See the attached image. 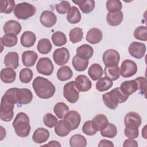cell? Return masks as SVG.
<instances>
[{
	"mask_svg": "<svg viewBox=\"0 0 147 147\" xmlns=\"http://www.w3.org/2000/svg\"><path fill=\"white\" fill-rule=\"evenodd\" d=\"M125 135L130 138H136L139 136V130L138 129H130L125 127L124 130Z\"/></svg>",
	"mask_w": 147,
	"mask_h": 147,
	"instance_id": "cell-51",
	"label": "cell"
},
{
	"mask_svg": "<svg viewBox=\"0 0 147 147\" xmlns=\"http://www.w3.org/2000/svg\"><path fill=\"white\" fill-rule=\"evenodd\" d=\"M64 119H65L67 123L69 125L71 130L76 129L80 123L81 117L77 111H69L65 115Z\"/></svg>",
	"mask_w": 147,
	"mask_h": 147,
	"instance_id": "cell-16",
	"label": "cell"
},
{
	"mask_svg": "<svg viewBox=\"0 0 147 147\" xmlns=\"http://www.w3.org/2000/svg\"><path fill=\"white\" fill-rule=\"evenodd\" d=\"M72 2L78 5L84 14H88L92 11L95 5V2L94 0H78L72 1Z\"/></svg>",
	"mask_w": 147,
	"mask_h": 147,
	"instance_id": "cell-27",
	"label": "cell"
},
{
	"mask_svg": "<svg viewBox=\"0 0 147 147\" xmlns=\"http://www.w3.org/2000/svg\"><path fill=\"white\" fill-rule=\"evenodd\" d=\"M82 131L83 133L88 136H93L97 132V131L94 128L91 121H87L84 123L82 127Z\"/></svg>",
	"mask_w": 147,
	"mask_h": 147,
	"instance_id": "cell-49",
	"label": "cell"
},
{
	"mask_svg": "<svg viewBox=\"0 0 147 147\" xmlns=\"http://www.w3.org/2000/svg\"><path fill=\"white\" fill-rule=\"evenodd\" d=\"M14 105L2 96L1 102V119L5 122L11 121L14 115Z\"/></svg>",
	"mask_w": 147,
	"mask_h": 147,
	"instance_id": "cell-6",
	"label": "cell"
},
{
	"mask_svg": "<svg viewBox=\"0 0 147 147\" xmlns=\"http://www.w3.org/2000/svg\"><path fill=\"white\" fill-rule=\"evenodd\" d=\"M15 1L13 0H1L0 1V12L9 14L14 10Z\"/></svg>",
	"mask_w": 147,
	"mask_h": 147,
	"instance_id": "cell-43",
	"label": "cell"
},
{
	"mask_svg": "<svg viewBox=\"0 0 147 147\" xmlns=\"http://www.w3.org/2000/svg\"><path fill=\"white\" fill-rule=\"evenodd\" d=\"M103 37L102 31L96 28L90 29L86 35V40L91 44H96L101 41Z\"/></svg>",
	"mask_w": 147,
	"mask_h": 147,
	"instance_id": "cell-17",
	"label": "cell"
},
{
	"mask_svg": "<svg viewBox=\"0 0 147 147\" xmlns=\"http://www.w3.org/2000/svg\"><path fill=\"white\" fill-rule=\"evenodd\" d=\"M38 55L36 52L33 51H26L22 54V61L23 65L30 67L35 64L36 60H37Z\"/></svg>",
	"mask_w": 147,
	"mask_h": 147,
	"instance_id": "cell-19",
	"label": "cell"
},
{
	"mask_svg": "<svg viewBox=\"0 0 147 147\" xmlns=\"http://www.w3.org/2000/svg\"><path fill=\"white\" fill-rule=\"evenodd\" d=\"M1 41L6 47H13L17 43V37L13 33H6L2 37Z\"/></svg>",
	"mask_w": 147,
	"mask_h": 147,
	"instance_id": "cell-40",
	"label": "cell"
},
{
	"mask_svg": "<svg viewBox=\"0 0 147 147\" xmlns=\"http://www.w3.org/2000/svg\"><path fill=\"white\" fill-rule=\"evenodd\" d=\"M123 18V13L121 11H119L113 13H108L106 17V20L109 25L111 26H116L121 24Z\"/></svg>",
	"mask_w": 147,
	"mask_h": 147,
	"instance_id": "cell-29",
	"label": "cell"
},
{
	"mask_svg": "<svg viewBox=\"0 0 147 147\" xmlns=\"http://www.w3.org/2000/svg\"><path fill=\"white\" fill-rule=\"evenodd\" d=\"M123 147H137L138 146V143L137 142L134 140L133 138H129L128 139H126L123 144Z\"/></svg>",
	"mask_w": 147,
	"mask_h": 147,
	"instance_id": "cell-52",
	"label": "cell"
},
{
	"mask_svg": "<svg viewBox=\"0 0 147 147\" xmlns=\"http://www.w3.org/2000/svg\"><path fill=\"white\" fill-rule=\"evenodd\" d=\"M44 146H57V147H60L61 145L60 144V143L57 141H49L47 144L44 145Z\"/></svg>",
	"mask_w": 147,
	"mask_h": 147,
	"instance_id": "cell-54",
	"label": "cell"
},
{
	"mask_svg": "<svg viewBox=\"0 0 147 147\" xmlns=\"http://www.w3.org/2000/svg\"><path fill=\"white\" fill-rule=\"evenodd\" d=\"M69 145L71 147H85L87 145V140L81 134H75L69 140Z\"/></svg>",
	"mask_w": 147,
	"mask_h": 147,
	"instance_id": "cell-37",
	"label": "cell"
},
{
	"mask_svg": "<svg viewBox=\"0 0 147 147\" xmlns=\"http://www.w3.org/2000/svg\"><path fill=\"white\" fill-rule=\"evenodd\" d=\"M91 122L94 128L97 131L103 129L109 123V120L107 117L102 114L95 115Z\"/></svg>",
	"mask_w": 147,
	"mask_h": 147,
	"instance_id": "cell-28",
	"label": "cell"
},
{
	"mask_svg": "<svg viewBox=\"0 0 147 147\" xmlns=\"http://www.w3.org/2000/svg\"><path fill=\"white\" fill-rule=\"evenodd\" d=\"M103 146L113 147L114 144L111 141H109L107 140H102L100 141V142L98 144V147H103Z\"/></svg>",
	"mask_w": 147,
	"mask_h": 147,
	"instance_id": "cell-53",
	"label": "cell"
},
{
	"mask_svg": "<svg viewBox=\"0 0 147 147\" xmlns=\"http://www.w3.org/2000/svg\"><path fill=\"white\" fill-rule=\"evenodd\" d=\"M53 111L59 119H63L69 111V107L64 102H58L54 106Z\"/></svg>",
	"mask_w": 147,
	"mask_h": 147,
	"instance_id": "cell-38",
	"label": "cell"
},
{
	"mask_svg": "<svg viewBox=\"0 0 147 147\" xmlns=\"http://www.w3.org/2000/svg\"><path fill=\"white\" fill-rule=\"evenodd\" d=\"M129 52L130 55L137 59H140L144 57L146 52L145 45L140 42H133L129 47Z\"/></svg>",
	"mask_w": 147,
	"mask_h": 147,
	"instance_id": "cell-12",
	"label": "cell"
},
{
	"mask_svg": "<svg viewBox=\"0 0 147 147\" xmlns=\"http://www.w3.org/2000/svg\"><path fill=\"white\" fill-rule=\"evenodd\" d=\"M81 17V14L78 8L75 6H72L67 12V20L70 24H75L79 22Z\"/></svg>",
	"mask_w": 147,
	"mask_h": 147,
	"instance_id": "cell-31",
	"label": "cell"
},
{
	"mask_svg": "<svg viewBox=\"0 0 147 147\" xmlns=\"http://www.w3.org/2000/svg\"><path fill=\"white\" fill-rule=\"evenodd\" d=\"M100 132L103 137L113 138L116 136L117 134V129L114 124L109 123L103 129L100 130Z\"/></svg>",
	"mask_w": 147,
	"mask_h": 147,
	"instance_id": "cell-39",
	"label": "cell"
},
{
	"mask_svg": "<svg viewBox=\"0 0 147 147\" xmlns=\"http://www.w3.org/2000/svg\"><path fill=\"white\" fill-rule=\"evenodd\" d=\"M40 21L46 28H51L54 26L57 21L56 16L51 10H44L40 17Z\"/></svg>",
	"mask_w": 147,
	"mask_h": 147,
	"instance_id": "cell-14",
	"label": "cell"
},
{
	"mask_svg": "<svg viewBox=\"0 0 147 147\" xmlns=\"http://www.w3.org/2000/svg\"><path fill=\"white\" fill-rule=\"evenodd\" d=\"M113 84L112 80L109 78L105 76L99 79L95 84V87L98 91L103 92L109 90L113 86Z\"/></svg>",
	"mask_w": 147,
	"mask_h": 147,
	"instance_id": "cell-34",
	"label": "cell"
},
{
	"mask_svg": "<svg viewBox=\"0 0 147 147\" xmlns=\"http://www.w3.org/2000/svg\"><path fill=\"white\" fill-rule=\"evenodd\" d=\"M43 122L45 125L48 127L52 128L56 126L57 123V118L51 113H47L44 115L43 117Z\"/></svg>",
	"mask_w": 147,
	"mask_h": 147,
	"instance_id": "cell-47",
	"label": "cell"
},
{
	"mask_svg": "<svg viewBox=\"0 0 147 147\" xmlns=\"http://www.w3.org/2000/svg\"><path fill=\"white\" fill-rule=\"evenodd\" d=\"M119 88L124 94L129 96L138 90V85L135 80H127L122 82Z\"/></svg>",
	"mask_w": 147,
	"mask_h": 147,
	"instance_id": "cell-21",
	"label": "cell"
},
{
	"mask_svg": "<svg viewBox=\"0 0 147 147\" xmlns=\"http://www.w3.org/2000/svg\"><path fill=\"white\" fill-rule=\"evenodd\" d=\"M122 5L119 0H108L106 2V9L109 13H113L121 11Z\"/></svg>",
	"mask_w": 147,
	"mask_h": 147,
	"instance_id": "cell-44",
	"label": "cell"
},
{
	"mask_svg": "<svg viewBox=\"0 0 147 147\" xmlns=\"http://www.w3.org/2000/svg\"><path fill=\"white\" fill-rule=\"evenodd\" d=\"M29 118L28 115L24 113H18L13 122V127L16 134L20 137H26L30 131Z\"/></svg>",
	"mask_w": 147,
	"mask_h": 147,
	"instance_id": "cell-3",
	"label": "cell"
},
{
	"mask_svg": "<svg viewBox=\"0 0 147 147\" xmlns=\"http://www.w3.org/2000/svg\"><path fill=\"white\" fill-rule=\"evenodd\" d=\"M137 71V64L133 60L126 59L121 64L120 74L123 78H130L134 75Z\"/></svg>",
	"mask_w": 147,
	"mask_h": 147,
	"instance_id": "cell-8",
	"label": "cell"
},
{
	"mask_svg": "<svg viewBox=\"0 0 147 147\" xmlns=\"http://www.w3.org/2000/svg\"><path fill=\"white\" fill-rule=\"evenodd\" d=\"M36 11L35 6L28 2H21L15 6L14 14L19 20H27L34 15Z\"/></svg>",
	"mask_w": 147,
	"mask_h": 147,
	"instance_id": "cell-4",
	"label": "cell"
},
{
	"mask_svg": "<svg viewBox=\"0 0 147 147\" xmlns=\"http://www.w3.org/2000/svg\"><path fill=\"white\" fill-rule=\"evenodd\" d=\"M73 75V72L70 67L67 65L59 68L57 72V78L60 81H66L70 79Z\"/></svg>",
	"mask_w": 147,
	"mask_h": 147,
	"instance_id": "cell-35",
	"label": "cell"
},
{
	"mask_svg": "<svg viewBox=\"0 0 147 147\" xmlns=\"http://www.w3.org/2000/svg\"><path fill=\"white\" fill-rule=\"evenodd\" d=\"M33 74L32 71L28 68H22L19 74L20 80L23 83H28L32 79Z\"/></svg>",
	"mask_w": 147,
	"mask_h": 147,
	"instance_id": "cell-45",
	"label": "cell"
},
{
	"mask_svg": "<svg viewBox=\"0 0 147 147\" xmlns=\"http://www.w3.org/2000/svg\"><path fill=\"white\" fill-rule=\"evenodd\" d=\"M16 99L18 107L22 105H27L32 100L33 94L31 91L28 88H17Z\"/></svg>",
	"mask_w": 147,
	"mask_h": 147,
	"instance_id": "cell-13",
	"label": "cell"
},
{
	"mask_svg": "<svg viewBox=\"0 0 147 147\" xmlns=\"http://www.w3.org/2000/svg\"><path fill=\"white\" fill-rule=\"evenodd\" d=\"M94 49L88 44H83L76 49V55L85 60L90 59L93 55Z\"/></svg>",
	"mask_w": 147,
	"mask_h": 147,
	"instance_id": "cell-26",
	"label": "cell"
},
{
	"mask_svg": "<svg viewBox=\"0 0 147 147\" xmlns=\"http://www.w3.org/2000/svg\"><path fill=\"white\" fill-rule=\"evenodd\" d=\"M4 64L7 67L16 69L19 66V56L16 52H9L4 58Z\"/></svg>",
	"mask_w": 147,
	"mask_h": 147,
	"instance_id": "cell-20",
	"label": "cell"
},
{
	"mask_svg": "<svg viewBox=\"0 0 147 147\" xmlns=\"http://www.w3.org/2000/svg\"><path fill=\"white\" fill-rule=\"evenodd\" d=\"M53 44L56 47H61L65 45L67 42V37L65 34L60 31L55 32L51 37Z\"/></svg>",
	"mask_w": 147,
	"mask_h": 147,
	"instance_id": "cell-41",
	"label": "cell"
},
{
	"mask_svg": "<svg viewBox=\"0 0 147 147\" xmlns=\"http://www.w3.org/2000/svg\"><path fill=\"white\" fill-rule=\"evenodd\" d=\"M16 78V72L13 68L7 67L3 68L1 71V79L6 84L14 82Z\"/></svg>",
	"mask_w": 147,
	"mask_h": 147,
	"instance_id": "cell-25",
	"label": "cell"
},
{
	"mask_svg": "<svg viewBox=\"0 0 147 147\" xmlns=\"http://www.w3.org/2000/svg\"><path fill=\"white\" fill-rule=\"evenodd\" d=\"M102 59L105 67L117 66L120 60V55L116 50L110 49L104 52Z\"/></svg>",
	"mask_w": 147,
	"mask_h": 147,
	"instance_id": "cell-9",
	"label": "cell"
},
{
	"mask_svg": "<svg viewBox=\"0 0 147 147\" xmlns=\"http://www.w3.org/2000/svg\"><path fill=\"white\" fill-rule=\"evenodd\" d=\"M52 45L50 40L45 38L40 39L37 45V51L43 55L49 53L52 50Z\"/></svg>",
	"mask_w": 147,
	"mask_h": 147,
	"instance_id": "cell-33",
	"label": "cell"
},
{
	"mask_svg": "<svg viewBox=\"0 0 147 147\" xmlns=\"http://www.w3.org/2000/svg\"><path fill=\"white\" fill-rule=\"evenodd\" d=\"M75 86L79 91L86 92L92 87V83L90 79L84 75H79L75 78Z\"/></svg>",
	"mask_w": 147,
	"mask_h": 147,
	"instance_id": "cell-15",
	"label": "cell"
},
{
	"mask_svg": "<svg viewBox=\"0 0 147 147\" xmlns=\"http://www.w3.org/2000/svg\"><path fill=\"white\" fill-rule=\"evenodd\" d=\"M135 80L137 83L138 85V90H140L142 94H144L145 96L146 94V79L145 77L139 76L137 77Z\"/></svg>",
	"mask_w": 147,
	"mask_h": 147,
	"instance_id": "cell-50",
	"label": "cell"
},
{
	"mask_svg": "<svg viewBox=\"0 0 147 147\" xmlns=\"http://www.w3.org/2000/svg\"><path fill=\"white\" fill-rule=\"evenodd\" d=\"M53 59L57 65H63L67 63L69 60V51L65 47L57 48L53 52Z\"/></svg>",
	"mask_w": 147,
	"mask_h": 147,
	"instance_id": "cell-11",
	"label": "cell"
},
{
	"mask_svg": "<svg viewBox=\"0 0 147 147\" xmlns=\"http://www.w3.org/2000/svg\"><path fill=\"white\" fill-rule=\"evenodd\" d=\"M104 73L105 76L114 81L118 79L121 75L120 68L118 65L114 67H105Z\"/></svg>",
	"mask_w": 147,
	"mask_h": 147,
	"instance_id": "cell-36",
	"label": "cell"
},
{
	"mask_svg": "<svg viewBox=\"0 0 147 147\" xmlns=\"http://www.w3.org/2000/svg\"><path fill=\"white\" fill-rule=\"evenodd\" d=\"M32 87L37 96L45 99L53 96L56 90L54 84L51 82L41 76H37L34 79Z\"/></svg>",
	"mask_w": 147,
	"mask_h": 147,
	"instance_id": "cell-1",
	"label": "cell"
},
{
	"mask_svg": "<svg viewBox=\"0 0 147 147\" xmlns=\"http://www.w3.org/2000/svg\"><path fill=\"white\" fill-rule=\"evenodd\" d=\"M55 133L60 137L67 136L71 131L69 125L65 120H60L55 127Z\"/></svg>",
	"mask_w": 147,
	"mask_h": 147,
	"instance_id": "cell-23",
	"label": "cell"
},
{
	"mask_svg": "<svg viewBox=\"0 0 147 147\" xmlns=\"http://www.w3.org/2000/svg\"><path fill=\"white\" fill-rule=\"evenodd\" d=\"M142 123L141 116L137 113L130 111L127 113L124 118V123L127 128L138 129Z\"/></svg>",
	"mask_w": 147,
	"mask_h": 147,
	"instance_id": "cell-10",
	"label": "cell"
},
{
	"mask_svg": "<svg viewBox=\"0 0 147 147\" xmlns=\"http://www.w3.org/2000/svg\"><path fill=\"white\" fill-rule=\"evenodd\" d=\"M63 96L70 103H76L79 98V92L76 88L75 81L67 83L63 87Z\"/></svg>",
	"mask_w": 147,
	"mask_h": 147,
	"instance_id": "cell-5",
	"label": "cell"
},
{
	"mask_svg": "<svg viewBox=\"0 0 147 147\" xmlns=\"http://www.w3.org/2000/svg\"><path fill=\"white\" fill-rule=\"evenodd\" d=\"M103 74V71L102 67L98 63L92 64L88 70V75L94 81H96L101 78Z\"/></svg>",
	"mask_w": 147,
	"mask_h": 147,
	"instance_id": "cell-30",
	"label": "cell"
},
{
	"mask_svg": "<svg viewBox=\"0 0 147 147\" xmlns=\"http://www.w3.org/2000/svg\"><path fill=\"white\" fill-rule=\"evenodd\" d=\"M3 32L6 33H13L17 35L21 30V24L15 20H9L6 22L3 28Z\"/></svg>",
	"mask_w": 147,
	"mask_h": 147,
	"instance_id": "cell-22",
	"label": "cell"
},
{
	"mask_svg": "<svg viewBox=\"0 0 147 147\" xmlns=\"http://www.w3.org/2000/svg\"><path fill=\"white\" fill-rule=\"evenodd\" d=\"M69 40L72 44H76L80 41L83 38V32L80 28H75L71 29L69 33Z\"/></svg>",
	"mask_w": 147,
	"mask_h": 147,
	"instance_id": "cell-42",
	"label": "cell"
},
{
	"mask_svg": "<svg viewBox=\"0 0 147 147\" xmlns=\"http://www.w3.org/2000/svg\"><path fill=\"white\" fill-rule=\"evenodd\" d=\"M54 69L53 64L48 57H41L37 63L36 69L39 74L44 75H51Z\"/></svg>",
	"mask_w": 147,
	"mask_h": 147,
	"instance_id": "cell-7",
	"label": "cell"
},
{
	"mask_svg": "<svg viewBox=\"0 0 147 147\" xmlns=\"http://www.w3.org/2000/svg\"><path fill=\"white\" fill-rule=\"evenodd\" d=\"M49 137V131L44 127H39L34 131L32 136V140L35 143L42 144L46 142L48 140Z\"/></svg>",
	"mask_w": 147,
	"mask_h": 147,
	"instance_id": "cell-18",
	"label": "cell"
},
{
	"mask_svg": "<svg viewBox=\"0 0 147 147\" xmlns=\"http://www.w3.org/2000/svg\"><path fill=\"white\" fill-rule=\"evenodd\" d=\"M36 40V34L29 30L24 32L21 36L20 41L21 45L26 48L32 47Z\"/></svg>",
	"mask_w": 147,
	"mask_h": 147,
	"instance_id": "cell-24",
	"label": "cell"
},
{
	"mask_svg": "<svg viewBox=\"0 0 147 147\" xmlns=\"http://www.w3.org/2000/svg\"><path fill=\"white\" fill-rule=\"evenodd\" d=\"M129 96L124 94L119 87H117L110 92L103 94L102 99L104 104L109 109L114 110L119 103H122L126 101Z\"/></svg>",
	"mask_w": 147,
	"mask_h": 147,
	"instance_id": "cell-2",
	"label": "cell"
},
{
	"mask_svg": "<svg viewBox=\"0 0 147 147\" xmlns=\"http://www.w3.org/2000/svg\"><path fill=\"white\" fill-rule=\"evenodd\" d=\"M55 8L56 11L61 14H66L68 10L71 8V5L69 3V2L67 1H61L60 3L56 4L55 6Z\"/></svg>",
	"mask_w": 147,
	"mask_h": 147,
	"instance_id": "cell-48",
	"label": "cell"
},
{
	"mask_svg": "<svg viewBox=\"0 0 147 147\" xmlns=\"http://www.w3.org/2000/svg\"><path fill=\"white\" fill-rule=\"evenodd\" d=\"M72 64L74 69L79 72L85 71L88 65V60L80 58L76 55L73 57Z\"/></svg>",
	"mask_w": 147,
	"mask_h": 147,
	"instance_id": "cell-32",
	"label": "cell"
},
{
	"mask_svg": "<svg viewBox=\"0 0 147 147\" xmlns=\"http://www.w3.org/2000/svg\"><path fill=\"white\" fill-rule=\"evenodd\" d=\"M134 37L137 40L146 41L147 40V28L145 26H140L136 28Z\"/></svg>",
	"mask_w": 147,
	"mask_h": 147,
	"instance_id": "cell-46",
	"label": "cell"
}]
</instances>
